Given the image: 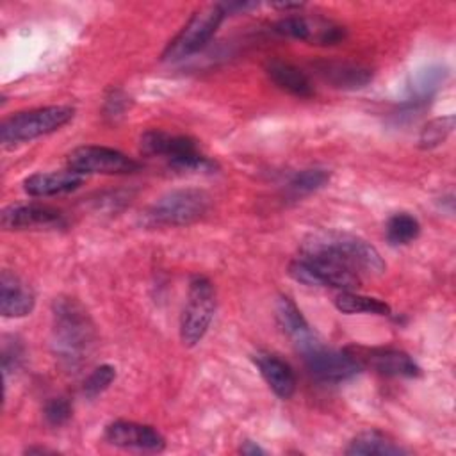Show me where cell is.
I'll return each mask as SVG.
<instances>
[{
  "label": "cell",
  "instance_id": "6da1fadb",
  "mask_svg": "<svg viewBox=\"0 0 456 456\" xmlns=\"http://www.w3.org/2000/svg\"><path fill=\"white\" fill-rule=\"evenodd\" d=\"M52 349L61 365L77 370L91 354L94 328L84 306L73 297H59L52 308Z\"/></svg>",
  "mask_w": 456,
  "mask_h": 456
},
{
  "label": "cell",
  "instance_id": "7a4b0ae2",
  "mask_svg": "<svg viewBox=\"0 0 456 456\" xmlns=\"http://www.w3.org/2000/svg\"><path fill=\"white\" fill-rule=\"evenodd\" d=\"M301 251L328 255L358 274H381L387 269L385 260L370 242L346 232L319 230L305 239Z\"/></svg>",
  "mask_w": 456,
  "mask_h": 456
},
{
  "label": "cell",
  "instance_id": "3957f363",
  "mask_svg": "<svg viewBox=\"0 0 456 456\" xmlns=\"http://www.w3.org/2000/svg\"><path fill=\"white\" fill-rule=\"evenodd\" d=\"M139 148L148 157H164L171 169L187 173H207L217 166L203 155L196 141L189 135H173L164 130H146L139 139Z\"/></svg>",
  "mask_w": 456,
  "mask_h": 456
},
{
  "label": "cell",
  "instance_id": "277c9868",
  "mask_svg": "<svg viewBox=\"0 0 456 456\" xmlns=\"http://www.w3.org/2000/svg\"><path fill=\"white\" fill-rule=\"evenodd\" d=\"M210 196L201 189H176L157 201L144 212L142 223L150 228L187 226L200 221L210 208Z\"/></svg>",
  "mask_w": 456,
  "mask_h": 456
},
{
  "label": "cell",
  "instance_id": "5b68a950",
  "mask_svg": "<svg viewBox=\"0 0 456 456\" xmlns=\"http://www.w3.org/2000/svg\"><path fill=\"white\" fill-rule=\"evenodd\" d=\"M75 116V109L69 105H50L18 112L0 125V141L4 146L27 142L41 135L52 134L64 126Z\"/></svg>",
  "mask_w": 456,
  "mask_h": 456
},
{
  "label": "cell",
  "instance_id": "8992f818",
  "mask_svg": "<svg viewBox=\"0 0 456 456\" xmlns=\"http://www.w3.org/2000/svg\"><path fill=\"white\" fill-rule=\"evenodd\" d=\"M289 274L308 287H333L353 290L360 285V274L342 262L322 253H303L289 264Z\"/></svg>",
  "mask_w": 456,
  "mask_h": 456
},
{
  "label": "cell",
  "instance_id": "52a82bcc",
  "mask_svg": "<svg viewBox=\"0 0 456 456\" xmlns=\"http://www.w3.org/2000/svg\"><path fill=\"white\" fill-rule=\"evenodd\" d=\"M216 290L208 278L192 276L189 281L187 301L180 315V340L183 346H196L214 319Z\"/></svg>",
  "mask_w": 456,
  "mask_h": 456
},
{
  "label": "cell",
  "instance_id": "ba28073f",
  "mask_svg": "<svg viewBox=\"0 0 456 456\" xmlns=\"http://www.w3.org/2000/svg\"><path fill=\"white\" fill-rule=\"evenodd\" d=\"M226 12L221 4H210L200 7L183 28L175 36V39L166 46L162 59L164 61H180L200 52L216 34Z\"/></svg>",
  "mask_w": 456,
  "mask_h": 456
},
{
  "label": "cell",
  "instance_id": "9c48e42d",
  "mask_svg": "<svg viewBox=\"0 0 456 456\" xmlns=\"http://www.w3.org/2000/svg\"><path fill=\"white\" fill-rule=\"evenodd\" d=\"M68 167L80 175H126L141 169L132 157L107 146H78L68 155Z\"/></svg>",
  "mask_w": 456,
  "mask_h": 456
},
{
  "label": "cell",
  "instance_id": "30bf717a",
  "mask_svg": "<svg viewBox=\"0 0 456 456\" xmlns=\"http://www.w3.org/2000/svg\"><path fill=\"white\" fill-rule=\"evenodd\" d=\"M274 32L285 37L301 39L310 45L321 46H331L346 39V28L342 25L321 16H285L276 21Z\"/></svg>",
  "mask_w": 456,
  "mask_h": 456
},
{
  "label": "cell",
  "instance_id": "8fae6325",
  "mask_svg": "<svg viewBox=\"0 0 456 456\" xmlns=\"http://www.w3.org/2000/svg\"><path fill=\"white\" fill-rule=\"evenodd\" d=\"M301 354L310 374L321 381H328V383L347 381L362 370L360 363L346 349L344 351L330 349V347H324L321 342L314 344Z\"/></svg>",
  "mask_w": 456,
  "mask_h": 456
},
{
  "label": "cell",
  "instance_id": "7c38bea8",
  "mask_svg": "<svg viewBox=\"0 0 456 456\" xmlns=\"http://www.w3.org/2000/svg\"><path fill=\"white\" fill-rule=\"evenodd\" d=\"M346 351L360 363V367H370L383 376L392 378H417L420 376V367L415 360L401 351L392 347H363L349 346Z\"/></svg>",
  "mask_w": 456,
  "mask_h": 456
},
{
  "label": "cell",
  "instance_id": "4fadbf2b",
  "mask_svg": "<svg viewBox=\"0 0 456 456\" xmlns=\"http://www.w3.org/2000/svg\"><path fill=\"white\" fill-rule=\"evenodd\" d=\"M105 440L123 449L160 452L166 447L164 436L153 428L130 420H116L105 428Z\"/></svg>",
  "mask_w": 456,
  "mask_h": 456
},
{
  "label": "cell",
  "instance_id": "5bb4252c",
  "mask_svg": "<svg viewBox=\"0 0 456 456\" xmlns=\"http://www.w3.org/2000/svg\"><path fill=\"white\" fill-rule=\"evenodd\" d=\"M0 223L4 230H39V228H55L64 226V216L61 210L41 205V203H27V205H11L2 210Z\"/></svg>",
  "mask_w": 456,
  "mask_h": 456
},
{
  "label": "cell",
  "instance_id": "9a60e30c",
  "mask_svg": "<svg viewBox=\"0 0 456 456\" xmlns=\"http://www.w3.org/2000/svg\"><path fill=\"white\" fill-rule=\"evenodd\" d=\"M36 297L32 289L14 273L2 271L0 276V314L4 317H25L34 310Z\"/></svg>",
  "mask_w": 456,
  "mask_h": 456
},
{
  "label": "cell",
  "instance_id": "2e32d148",
  "mask_svg": "<svg viewBox=\"0 0 456 456\" xmlns=\"http://www.w3.org/2000/svg\"><path fill=\"white\" fill-rule=\"evenodd\" d=\"M315 73L328 84L337 89H362L372 80V69L354 62H338V61H324L314 64Z\"/></svg>",
  "mask_w": 456,
  "mask_h": 456
},
{
  "label": "cell",
  "instance_id": "e0dca14e",
  "mask_svg": "<svg viewBox=\"0 0 456 456\" xmlns=\"http://www.w3.org/2000/svg\"><path fill=\"white\" fill-rule=\"evenodd\" d=\"M276 321L283 333L292 338V342L301 353L319 342L314 331L310 330V324L303 317L301 310L287 296H281L276 303Z\"/></svg>",
  "mask_w": 456,
  "mask_h": 456
},
{
  "label": "cell",
  "instance_id": "ac0fdd59",
  "mask_svg": "<svg viewBox=\"0 0 456 456\" xmlns=\"http://www.w3.org/2000/svg\"><path fill=\"white\" fill-rule=\"evenodd\" d=\"M84 182V175L68 169V171H48L34 173L23 180V189L30 196H55L78 189Z\"/></svg>",
  "mask_w": 456,
  "mask_h": 456
},
{
  "label": "cell",
  "instance_id": "d6986e66",
  "mask_svg": "<svg viewBox=\"0 0 456 456\" xmlns=\"http://www.w3.org/2000/svg\"><path fill=\"white\" fill-rule=\"evenodd\" d=\"M255 365L258 367L264 381L280 399L292 397L296 392V374L285 360L273 353H256Z\"/></svg>",
  "mask_w": 456,
  "mask_h": 456
},
{
  "label": "cell",
  "instance_id": "ffe728a7",
  "mask_svg": "<svg viewBox=\"0 0 456 456\" xmlns=\"http://www.w3.org/2000/svg\"><path fill=\"white\" fill-rule=\"evenodd\" d=\"M267 77L283 91L299 96V98H308L314 94V86L308 78L306 73H303L299 68L294 64L283 62V61H271L265 66Z\"/></svg>",
  "mask_w": 456,
  "mask_h": 456
},
{
  "label": "cell",
  "instance_id": "44dd1931",
  "mask_svg": "<svg viewBox=\"0 0 456 456\" xmlns=\"http://www.w3.org/2000/svg\"><path fill=\"white\" fill-rule=\"evenodd\" d=\"M346 454L356 456V454H363V456H370V454H379V456H397V454H408V451L404 447H401L399 444H395L392 438H388L387 435H383L381 431H363L360 435H356L347 449Z\"/></svg>",
  "mask_w": 456,
  "mask_h": 456
},
{
  "label": "cell",
  "instance_id": "7402d4cb",
  "mask_svg": "<svg viewBox=\"0 0 456 456\" xmlns=\"http://www.w3.org/2000/svg\"><path fill=\"white\" fill-rule=\"evenodd\" d=\"M335 306L342 314H374V315H388L390 306L372 296H363L353 290H344L342 294L337 296Z\"/></svg>",
  "mask_w": 456,
  "mask_h": 456
},
{
  "label": "cell",
  "instance_id": "603a6c76",
  "mask_svg": "<svg viewBox=\"0 0 456 456\" xmlns=\"http://www.w3.org/2000/svg\"><path fill=\"white\" fill-rule=\"evenodd\" d=\"M385 232H387V240L392 246H403V244H410L419 237L420 223L411 214L399 212L387 221Z\"/></svg>",
  "mask_w": 456,
  "mask_h": 456
},
{
  "label": "cell",
  "instance_id": "cb8c5ba5",
  "mask_svg": "<svg viewBox=\"0 0 456 456\" xmlns=\"http://www.w3.org/2000/svg\"><path fill=\"white\" fill-rule=\"evenodd\" d=\"M328 182H330V173L326 169H319V167L303 169L292 176V180L289 182V191L294 196H305L319 191Z\"/></svg>",
  "mask_w": 456,
  "mask_h": 456
},
{
  "label": "cell",
  "instance_id": "d4e9b609",
  "mask_svg": "<svg viewBox=\"0 0 456 456\" xmlns=\"http://www.w3.org/2000/svg\"><path fill=\"white\" fill-rule=\"evenodd\" d=\"M454 128V116H444L431 119L419 135V146L422 150H431L440 146Z\"/></svg>",
  "mask_w": 456,
  "mask_h": 456
},
{
  "label": "cell",
  "instance_id": "484cf974",
  "mask_svg": "<svg viewBox=\"0 0 456 456\" xmlns=\"http://www.w3.org/2000/svg\"><path fill=\"white\" fill-rule=\"evenodd\" d=\"M116 379V369L112 365H100L96 367L84 381V395L96 397L100 395L112 381Z\"/></svg>",
  "mask_w": 456,
  "mask_h": 456
},
{
  "label": "cell",
  "instance_id": "4316f807",
  "mask_svg": "<svg viewBox=\"0 0 456 456\" xmlns=\"http://www.w3.org/2000/svg\"><path fill=\"white\" fill-rule=\"evenodd\" d=\"M43 415L50 426H62L71 417V404L64 397H53L45 404Z\"/></svg>",
  "mask_w": 456,
  "mask_h": 456
},
{
  "label": "cell",
  "instance_id": "83f0119b",
  "mask_svg": "<svg viewBox=\"0 0 456 456\" xmlns=\"http://www.w3.org/2000/svg\"><path fill=\"white\" fill-rule=\"evenodd\" d=\"M128 107V98L126 94H123L121 91H110V94L105 98V107H103V112L105 116H110V118H118L125 112V109Z\"/></svg>",
  "mask_w": 456,
  "mask_h": 456
},
{
  "label": "cell",
  "instance_id": "f1b7e54d",
  "mask_svg": "<svg viewBox=\"0 0 456 456\" xmlns=\"http://www.w3.org/2000/svg\"><path fill=\"white\" fill-rule=\"evenodd\" d=\"M21 346L14 340V344H4V349H2V367H4V372L7 374L9 370L16 369L21 362Z\"/></svg>",
  "mask_w": 456,
  "mask_h": 456
},
{
  "label": "cell",
  "instance_id": "f546056e",
  "mask_svg": "<svg viewBox=\"0 0 456 456\" xmlns=\"http://www.w3.org/2000/svg\"><path fill=\"white\" fill-rule=\"evenodd\" d=\"M242 454H248V456H256V454H265V451L260 447V445H256L255 442H251V440H246V442H242V445H240V449H239Z\"/></svg>",
  "mask_w": 456,
  "mask_h": 456
}]
</instances>
